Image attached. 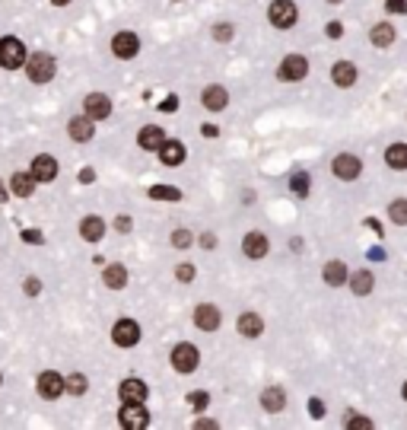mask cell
Here are the masks:
<instances>
[{"instance_id":"1","label":"cell","mask_w":407,"mask_h":430,"mask_svg":"<svg viewBox=\"0 0 407 430\" xmlns=\"http://www.w3.org/2000/svg\"><path fill=\"white\" fill-rule=\"evenodd\" d=\"M25 64V48L19 39H0V67L17 70Z\"/></svg>"},{"instance_id":"2","label":"cell","mask_w":407,"mask_h":430,"mask_svg":"<svg viewBox=\"0 0 407 430\" xmlns=\"http://www.w3.org/2000/svg\"><path fill=\"white\" fill-rule=\"evenodd\" d=\"M296 17H300V10H296L293 0H274L271 10H267V19H271L277 29H290V26L296 23Z\"/></svg>"},{"instance_id":"3","label":"cell","mask_w":407,"mask_h":430,"mask_svg":"<svg viewBox=\"0 0 407 430\" xmlns=\"http://www.w3.org/2000/svg\"><path fill=\"white\" fill-rule=\"evenodd\" d=\"M118 421H121V427H127V430H143L150 424V414H147L143 402H125V408L118 414Z\"/></svg>"},{"instance_id":"4","label":"cell","mask_w":407,"mask_h":430,"mask_svg":"<svg viewBox=\"0 0 407 430\" xmlns=\"http://www.w3.org/2000/svg\"><path fill=\"white\" fill-rule=\"evenodd\" d=\"M277 74H280L283 83H300V80H306V74H309V61L302 58V55H286Z\"/></svg>"},{"instance_id":"5","label":"cell","mask_w":407,"mask_h":430,"mask_svg":"<svg viewBox=\"0 0 407 430\" xmlns=\"http://www.w3.org/2000/svg\"><path fill=\"white\" fill-rule=\"evenodd\" d=\"M25 70H29V80L32 83H48L54 77V58L51 55H32L25 61Z\"/></svg>"},{"instance_id":"6","label":"cell","mask_w":407,"mask_h":430,"mask_svg":"<svg viewBox=\"0 0 407 430\" xmlns=\"http://www.w3.org/2000/svg\"><path fill=\"white\" fill-rule=\"evenodd\" d=\"M112 341H115L118 348H134V344L140 341V325L134 322V319H121V322H115V329H112Z\"/></svg>"},{"instance_id":"7","label":"cell","mask_w":407,"mask_h":430,"mask_svg":"<svg viewBox=\"0 0 407 430\" xmlns=\"http://www.w3.org/2000/svg\"><path fill=\"white\" fill-rule=\"evenodd\" d=\"M331 173L337 175V179H344V182H353V179L363 173V163H359V157H353V153H341V157H334Z\"/></svg>"},{"instance_id":"8","label":"cell","mask_w":407,"mask_h":430,"mask_svg":"<svg viewBox=\"0 0 407 430\" xmlns=\"http://www.w3.org/2000/svg\"><path fill=\"white\" fill-rule=\"evenodd\" d=\"M198 360H200V354H198V348H194V344H178V348L172 351V367L178 373L198 370Z\"/></svg>"},{"instance_id":"9","label":"cell","mask_w":407,"mask_h":430,"mask_svg":"<svg viewBox=\"0 0 407 430\" xmlns=\"http://www.w3.org/2000/svg\"><path fill=\"white\" fill-rule=\"evenodd\" d=\"M61 392H67V380H61L54 370H45L39 376V395L42 398H58Z\"/></svg>"},{"instance_id":"10","label":"cell","mask_w":407,"mask_h":430,"mask_svg":"<svg viewBox=\"0 0 407 430\" xmlns=\"http://www.w3.org/2000/svg\"><path fill=\"white\" fill-rule=\"evenodd\" d=\"M83 106H86V115H90L92 121H102V118L112 115V102H108V96H102V92H90Z\"/></svg>"},{"instance_id":"11","label":"cell","mask_w":407,"mask_h":430,"mask_svg":"<svg viewBox=\"0 0 407 430\" xmlns=\"http://www.w3.org/2000/svg\"><path fill=\"white\" fill-rule=\"evenodd\" d=\"M194 325L204 331H216L220 329V309L210 306V303H200V306L194 309Z\"/></svg>"},{"instance_id":"12","label":"cell","mask_w":407,"mask_h":430,"mask_svg":"<svg viewBox=\"0 0 407 430\" xmlns=\"http://www.w3.org/2000/svg\"><path fill=\"white\" fill-rule=\"evenodd\" d=\"M137 48H140V41H137V35L134 32H118L115 39H112V51H115L118 58H134L137 55Z\"/></svg>"},{"instance_id":"13","label":"cell","mask_w":407,"mask_h":430,"mask_svg":"<svg viewBox=\"0 0 407 430\" xmlns=\"http://www.w3.org/2000/svg\"><path fill=\"white\" fill-rule=\"evenodd\" d=\"M242 252H245V258H264L267 255V236L264 233H249L245 240H242Z\"/></svg>"},{"instance_id":"14","label":"cell","mask_w":407,"mask_h":430,"mask_svg":"<svg viewBox=\"0 0 407 430\" xmlns=\"http://www.w3.org/2000/svg\"><path fill=\"white\" fill-rule=\"evenodd\" d=\"M261 408L271 414L283 411V408H286V392H283L280 386H267V389L261 392Z\"/></svg>"},{"instance_id":"15","label":"cell","mask_w":407,"mask_h":430,"mask_svg":"<svg viewBox=\"0 0 407 430\" xmlns=\"http://www.w3.org/2000/svg\"><path fill=\"white\" fill-rule=\"evenodd\" d=\"M331 80H334V86L347 90V86H353V83H357V67L350 64V61H337V64L331 67Z\"/></svg>"},{"instance_id":"16","label":"cell","mask_w":407,"mask_h":430,"mask_svg":"<svg viewBox=\"0 0 407 430\" xmlns=\"http://www.w3.org/2000/svg\"><path fill=\"white\" fill-rule=\"evenodd\" d=\"M200 102H204V108H210V112H223V108L229 106V92H226L223 86H207L204 96H200Z\"/></svg>"},{"instance_id":"17","label":"cell","mask_w":407,"mask_h":430,"mask_svg":"<svg viewBox=\"0 0 407 430\" xmlns=\"http://www.w3.org/2000/svg\"><path fill=\"white\" fill-rule=\"evenodd\" d=\"M32 175L39 182H54V179H58V163H54V157H35Z\"/></svg>"},{"instance_id":"18","label":"cell","mask_w":407,"mask_h":430,"mask_svg":"<svg viewBox=\"0 0 407 430\" xmlns=\"http://www.w3.org/2000/svg\"><path fill=\"white\" fill-rule=\"evenodd\" d=\"M395 26L391 23H375L373 29H369V41H373L375 48H388V45H395Z\"/></svg>"},{"instance_id":"19","label":"cell","mask_w":407,"mask_h":430,"mask_svg":"<svg viewBox=\"0 0 407 430\" xmlns=\"http://www.w3.org/2000/svg\"><path fill=\"white\" fill-rule=\"evenodd\" d=\"M121 402H147V382L143 380H125L118 389Z\"/></svg>"},{"instance_id":"20","label":"cell","mask_w":407,"mask_h":430,"mask_svg":"<svg viewBox=\"0 0 407 430\" xmlns=\"http://www.w3.org/2000/svg\"><path fill=\"white\" fill-rule=\"evenodd\" d=\"M322 274H324V284H328V287H344V284L350 281L347 268H344V262H337V258H334V262H328Z\"/></svg>"},{"instance_id":"21","label":"cell","mask_w":407,"mask_h":430,"mask_svg":"<svg viewBox=\"0 0 407 430\" xmlns=\"http://www.w3.org/2000/svg\"><path fill=\"white\" fill-rule=\"evenodd\" d=\"M137 144H140L143 150H159L163 144H166V131L156 128V124H147V128L140 131V137H137Z\"/></svg>"},{"instance_id":"22","label":"cell","mask_w":407,"mask_h":430,"mask_svg":"<svg viewBox=\"0 0 407 430\" xmlns=\"http://www.w3.org/2000/svg\"><path fill=\"white\" fill-rule=\"evenodd\" d=\"M264 331V319L258 313H242L239 315V335H245V338H258Z\"/></svg>"},{"instance_id":"23","label":"cell","mask_w":407,"mask_h":430,"mask_svg":"<svg viewBox=\"0 0 407 430\" xmlns=\"http://www.w3.org/2000/svg\"><path fill=\"white\" fill-rule=\"evenodd\" d=\"M347 284H350V290H353L357 297H366V293H373L375 277L363 268V271H353V274H350V281H347Z\"/></svg>"},{"instance_id":"24","label":"cell","mask_w":407,"mask_h":430,"mask_svg":"<svg viewBox=\"0 0 407 430\" xmlns=\"http://www.w3.org/2000/svg\"><path fill=\"white\" fill-rule=\"evenodd\" d=\"M159 159L166 166H182L185 163V147L178 141H166L159 147Z\"/></svg>"},{"instance_id":"25","label":"cell","mask_w":407,"mask_h":430,"mask_svg":"<svg viewBox=\"0 0 407 430\" xmlns=\"http://www.w3.org/2000/svg\"><path fill=\"white\" fill-rule=\"evenodd\" d=\"M80 236L86 242H99L105 236V224H102V217H86L83 224H80Z\"/></svg>"},{"instance_id":"26","label":"cell","mask_w":407,"mask_h":430,"mask_svg":"<svg viewBox=\"0 0 407 430\" xmlns=\"http://www.w3.org/2000/svg\"><path fill=\"white\" fill-rule=\"evenodd\" d=\"M35 182H39L35 175L17 173V175H13V179H10V188H13V195H17V198H29V195H32V191H35Z\"/></svg>"},{"instance_id":"27","label":"cell","mask_w":407,"mask_h":430,"mask_svg":"<svg viewBox=\"0 0 407 430\" xmlns=\"http://www.w3.org/2000/svg\"><path fill=\"white\" fill-rule=\"evenodd\" d=\"M385 166L388 169H407V144H391L385 150Z\"/></svg>"},{"instance_id":"28","label":"cell","mask_w":407,"mask_h":430,"mask_svg":"<svg viewBox=\"0 0 407 430\" xmlns=\"http://www.w3.org/2000/svg\"><path fill=\"white\" fill-rule=\"evenodd\" d=\"M102 284H108L112 290H121L127 284V268L125 265H108L102 274Z\"/></svg>"},{"instance_id":"29","label":"cell","mask_w":407,"mask_h":430,"mask_svg":"<svg viewBox=\"0 0 407 430\" xmlns=\"http://www.w3.org/2000/svg\"><path fill=\"white\" fill-rule=\"evenodd\" d=\"M67 131H70V137H74V141H90L92 137V118L86 115V118H74V121L67 124Z\"/></svg>"},{"instance_id":"30","label":"cell","mask_w":407,"mask_h":430,"mask_svg":"<svg viewBox=\"0 0 407 430\" xmlns=\"http://www.w3.org/2000/svg\"><path fill=\"white\" fill-rule=\"evenodd\" d=\"M388 220L395 226H407V198H395L388 204Z\"/></svg>"},{"instance_id":"31","label":"cell","mask_w":407,"mask_h":430,"mask_svg":"<svg viewBox=\"0 0 407 430\" xmlns=\"http://www.w3.org/2000/svg\"><path fill=\"white\" fill-rule=\"evenodd\" d=\"M150 198H156V201H178V198H182V191L172 188V185H153Z\"/></svg>"},{"instance_id":"32","label":"cell","mask_w":407,"mask_h":430,"mask_svg":"<svg viewBox=\"0 0 407 430\" xmlns=\"http://www.w3.org/2000/svg\"><path fill=\"white\" fill-rule=\"evenodd\" d=\"M309 182H312V179H309V173H296L290 179V191L296 195V198H306V195H309Z\"/></svg>"},{"instance_id":"33","label":"cell","mask_w":407,"mask_h":430,"mask_svg":"<svg viewBox=\"0 0 407 430\" xmlns=\"http://www.w3.org/2000/svg\"><path fill=\"white\" fill-rule=\"evenodd\" d=\"M67 392H70V395H83L86 392V376L83 373H74V376L67 380Z\"/></svg>"},{"instance_id":"34","label":"cell","mask_w":407,"mask_h":430,"mask_svg":"<svg viewBox=\"0 0 407 430\" xmlns=\"http://www.w3.org/2000/svg\"><path fill=\"white\" fill-rule=\"evenodd\" d=\"M188 402H191V408L204 411V408H207V402H210V395H207V392H191V395H188Z\"/></svg>"},{"instance_id":"35","label":"cell","mask_w":407,"mask_h":430,"mask_svg":"<svg viewBox=\"0 0 407 430\" xmlns=\"http://www.w3.org/2000/svg\"><path fill=\"white\" fill-rule=\"evenodd\" d=\"M213 39H216V41H226V39H233V26H226V23L213 26Z\"/></svg>"},{"instance_id":"36","label":"cell","mask_w":407,"mask_h":430,"mask_svg":"<svg viewBox=\"0 0 407 430\" xmlns=\"http://www.w3.org/2000/svg\"><path fill=\"white\" fill-rule=\"evenodd\" d=\"M175 277L182 284H191L194 281V268L191 265H178V271H175Z\"/></svg>"},{"instance_id":"37","label":"cell","mask_w":407,"mask_h":430,"mask_svg":"<svg viewBox=\"0 0 407 430\" xmlns=\"http://www.w3.org/2000/svg\"><path fill=\"white\" fill-rule=\"evenodd\" d=\"M188 242H191V236H188L185 230H175V233H172V246H175V248H185Z\"/></svg>"},{"instance_id":"38","label":"cell","mask_w":407,"mask_h":430,"mask_svg":"<svg viewBox=\"0 0 407 430\" xmlns=\"http://www.w3.org/2000/svg\"><path fill=\"white\" fill-rule=\"evenodd\" d=\"M347 427H357V430H369V427H373V421H369V418H357V414H353V418H347Z\"/></svg>"},{"instance_id":"39","label":"cell","mask_w":407,"mask_h":430,"mask_svg":"<svg viewBox=\"0 0 407 430\" xmlns=\"http://www.w3.org/2000/svg\"><path fill=\"white\" fill-rule=\"evenodd\" d=\"M388 13H407V0H385Z\"/></svg>"},{"instance_id":"40","label":"cell","mask_w":407,"mask_h":430,"mask_svg":"<svg viewBox=\"0 0 407 430\" xmlns=\"http://www.w3.org/2000/svg\"><path fill=\"white\" fill-rule=\"evenodd\" d=\"M309 414H312V418H322V414H324V402H322V398H312V402H309Z\"/></svg>"},{"instance_id":"41","label":"cell","mask_w":407,"mask_h":430,"mask_svg":"<svg viewBox=\"0 0 407 430\" xmlns=\"http://www.w3.org/2000/svg\"><path fill=\"white\" fill-rule=\"evenodd\" d=\"M324 32H328V39H341V35H344V26L334 19V23H328V29H324Z\"/></svg>"},{"instance_id":"42","label":"cell","mask_w":407,"mask_h":430,"mask_svg":"<svg viewBox=\"0 0 407 430\" xmlns=\"http://www.w3.org/2000/svg\"><path fill=\"white\" fill-rule=\"evenodd\" d=\"M23 287H25V293H39V290H42V284H39V277H29Z\"/></svg>"},{"instance_id":"43","label":"cell","mask_w":407,"mask_h":430,"mask_svg":"<svg viewBox=\"0 0 407 430\" xmlns=\"http://www.w3.org/2000/svg\"><path fill=\"white\" fill-rule=\"evenodd\" d=\"M159 108H163V112H175V108H178V99H175V96H166Z\"/></svg>"},{"instance_id":"44","label":"cell","mask_w":407,"mask_h":430,"mask_svg":"<svg viewBox=\"0 0 407 430\" xmlns=\"http://www.w3.org/2000/svg\"><path fill=\"white\" fill-rule=\"evenodd\" d=\"M115 230H118V233H127V230H131V217H118V220H115Z\"/></svg>"},{"instance_id":"45","label":"cell","mask_w":407,"mask_h":430,"mask_svg":"<svg viewBox=\"0 0 407 430\" xmlns=\"http://www.w3.org/2000/svg\"><path fill=\"white\" fill-rule=\"evenodd\" d=\"M23 240H29V242H42V233H39V230H25V233H23Z\"/></svg>"},{"instance_id":"46","label":"cell","mask_w":407,"mask_h":430,"mask_svg":"<svg viewBox=\"0 0 407 430\" xmlns=\"http://www.w3.org/2000/svg\"><path fill=\"white\" fill-rule=\"evenodd\" d=\"M369 258H375V262H385V252H382V248H373V252H369Z\"/></svg>"},{"instance_id":"47","label":"cell","mask_w":407,"mask_h":430,"mask_svg":"<svg viewBox=\"0 0 407 430\" xmlns=\"http://www.w3.org/2000/svg\"><path fill=\"white\" fill-rule=\"evenodd\" d=\"M200 246H204V248H213L216 240H213V236H204V240H200Z\"/></svg>"},{"instance_id":"48","label":"cell","mask_w":407,"mask_h":430,"mask_svg":"<svg viewBox=\"0 0 407 430\" xmlns=\"http://www.w3.org/2000/svg\"><path fill=\"white\" fill-rule=\"evenodd\" d=\"M200 131L207 134V137H216V128H213V124H204V128H200Z\"/></svg>"},{"instance_id":"49","label":"cell","mask_w":407,"mask_h":430,"mask_svg":"<svg viewBox=\"0 0 407 430\" xmlns=\"http://www.w3.org/2000/svg\"><path fill=\"white\" fill-rule=\"evenodd\" d=\"M0 201H7V191H3V185H0Z\"/></svg>"},{"instance_id":"50","label":"cell","mask_w":407,"mask_h":430,"mask_svg":"<svg viewBox=\"0 0 407 430\" xmlns=\"http://www.w3.org/2000/svg\"><path fill=\"white\" fill-rule=\"evenodd\" d=\"M51 3H58V7H64V3H70V0H51Z\"/></svg>"},{"instance_id":"51","label":"cell","mask_w":407,"mask_h":430,"mask_svg":"<svg viewBox=\"0 0 407 430\" xmlns=\"http://www.w3.org/2000/svg\"><path fill=\"white\" fill-rule=\"evenodd\" d=\"M401 395H404V398H407V382H404V389H401Z\"/></svg>"},{"instance_id":"52","label":"cell","mask_w":407,"mask_h":430,"mask_svg":"<svg viewBox=\"0 0 407 430\" xmlns=\"http://www.w3.org/2000/svg\"><path fill=\"white\" fill-rule=\"evenodd\" d=\"M328 3H344V0H328Z\"/></svg>"}]
</instances>
